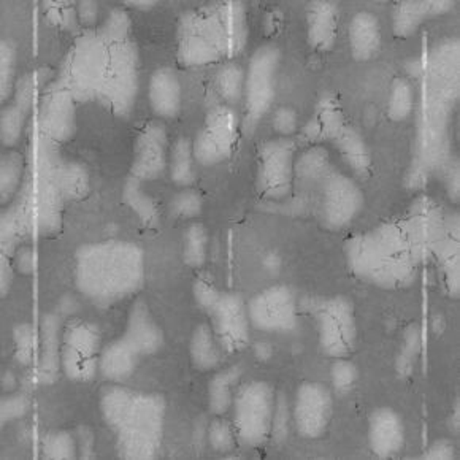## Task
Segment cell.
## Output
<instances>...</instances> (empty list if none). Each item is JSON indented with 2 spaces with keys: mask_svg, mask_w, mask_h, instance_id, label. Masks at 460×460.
<instances>
[{
  "mask_svg": "<svg viewBox=\"0 0 460 460\" xmlns=\"http://www.w3.org/2000/svg\"><path fill=\"white\" fill-rule=\"evenodd\" d=\"M172 215L175 217H196L202 213V200L197 196L194 190H186L183 192H178L173 200L170 203Z\"/></svg>",
  "mask_w": 460,
  "mask_h": 460,
  "instance_id": "f907efd6",
  "label": "cell"
},
{
  "mask_svg": "<svg viewBox=\"0 0 460 460\" xmlns=\"http://www.w3.org/2000/svg\"><path fill=\"white\" fill-rule=\"evenodd\" d=\"M102 34L110 37H130V18L122 8H115L110 12L103 26L99 28Z\"/></svg>",
  "mask_w": 460,
  "mask_h": 460,
  "instance_id": "11a10c76",
  "label": "cell"
},
{
  "mask_svg": "<svg viewBox=\"0 0 460 460\" xmlns=\"http://www.w3.org/2000/svg\"><path fill=\"white\" fill-rule=\"evenodd\" d=\"M39 78H41V70L40 72H32V74L22 76L20 82L16 83L13 102L16 105H20L21 109L24 110L26 113H29L31 109H32V105H34Z\"/></svg>",
  "mask_w": 460,
  "mask_h": 460,
  "instance_id": "816d5d0a",
  "label": "cell"
},
{
  "mask_svg": "<svg viewBox=\"0 0 460 460\" xmlns=\"http://www.w3.org/2000/svg\"><path fill=\"white\" fill-rule=\"evenodd\" d=\"M14 358L21 366H31L34 359L35 333L31 324H20L13 331Z\"/></svg>",
  "mask_w": 460,
  "mask_h": 460,
  "instance_id": "c3c4849f",
  "label": "cell"
},
{
  "mask_svg": "<svg viewBox=\"0 0 460 460\" xmlns=\"http://www.w3.org/2000/svg\"><path fill=\"white\" fill-rule=\"evenodd\" d=\"M29 113L21 109L20 105H16L14 102L5 105V109L2 110V118H0V138L4 146L13 148L20 143L26 118Z\"/></svg>",
  "mask_w": 460,
  "mask_h": 460,
  "instance_id": "b9f144b4",
  "label": "cell"
},
{
  "mask_svg": "<svg viewBox=\"0 0 460 460\" xmlns=\"http://www.w3.org/2000/svg\"><path fill=\"white\" fill-rule=\"evenodd\" d=\"M296 143L278 138L264 143L259 151L258 190L269 200H283L294 186Z\"/></svg>",
  "mask_w": 460,
  "mask_h": 460,
  "instance_id": "7c38bea8",
  "label": "cell"
},
{
  "mask_svg": "<svg viewBox=\"0 0 460 460\" xmlns=\"http://www.w3.org/2000/svg\"><path fill=\"white\" fill-rule=\"evenodd\" d=\"M424 459L453 460L456 459V447L449 440H437L427 449Z\"/></svg>",
  "mask_w": 460,
  "mask_h": 460,
  "instance_id": "680465c9",
  "label": "cell"
},
{
  "mask_svg": "<svg viewBox=\"0 0 460 460\" xmlns=\"http://www.w3.org/2000/svg\"><path fill=\"white\" fill-rule=\"evenodd\" d=\"M126 5H129L130 8H137V10H151V8L156 7V2H151V0H130V2H126Z\"/></svg>",
  "mask_w": 460,
  "mask_h": 460,
  "instance_id": "e7e4bbea",
  "label": "cell"
},
{
  "mask_svg": "<svg viewBox=\"0 0 460 460\" xmlns=\"http://www.w3.org/2000/svg\"><path fill=\"white\" fill-rule=\"evenodd\" d=\"M43 10L47 13L48 20L59 28L72 31L78 24L76 5L70 2H45Z\"/></svg>",
  "mask_w": 460,
  "mask_h": 460,
  "instance_id": "681fc988",
  "label": "cell"
},
{
  "mask_svg": "<svg viewBox=\"0 0 460 460\" xmlns=\"http://www.w3.org/2000/svg\"><path fill=\"white\" fill-rule=\"evenodd\" d=\"M217 89L223 101L229 105H235L243 99L244 70L235 62L226 64L217 70Z\"/></svg>",
  "mask_w": 460,
  "mask_h": 460,
  "instance_id": "60d3db41",
  "label": "cell"
},
{
  "mask_svg": "<svg viewBox=\"0 0 460 460\" xmlns=\"http://www.w3.org/2000/svg\"><path fill=\"white\" fill-rule=\"evenodd\" d=\"M190 360L200 372L217 368L223 360V348L210 324H199L190 337Z\"/></svg>",
  "mask_w": 460,
  "mask_h": 460,
  "instance_id": "4dcf8cb0",
  "label": "cell"
},
{
  "mask_svg": "<svg viewBox=\"0 0 460 460\" xmlns=\"http://www.w3.org/2000/svg\"><path fill=\"white\" fill-rule=\"evenodd\" d=\"M258 351L259 356H261L262 359H267V358H270V348H269V346H265L264 343H259Z\"/></svg>",
  "mask_w": 460,
  "mask_h": 460,
  "instance_id": "003e7915",
  "label": "cell"
},
{
  "mask_svg": "<svg viewBox=\"0 0 460 460\" xmlns=\"http://www.w3.org/2000/svg\"><path fill=\"white\" fill-rule=\"evenodd\" d=\"M101 329L86 321H72L62 332L61 367L68 379L88 383L99 372Z\"/></svg>",
  "mask_w": 460,
  "mask_h": 460,
  "instance_id": "30bf717a",
  "label": "cell"
},
{
  "mask_svg": "<svg viewBox=\"0 0 460 460\" xmlns=\"http://www.w3.org/2000/svg\"><path fill=\"white\" fill-rule=\"evenodd\" d=\"M454 8V2L447 0H426V2H400L394 7L393 29L394 34L400 39L413 35L424 21L432 16L447 13Z\"/></svg>",
  "mask_w": 460,
  "mask_h": 460,
  "instance_id": "4316f807",
  "label": "cell"
},
{
  "mask_svg": "<svg viewBox=\"0 0 460 460\" xmlns=\"http://www.w3.org/2000/svg\"><path fill=\"white\" fill-rule=\"evenodd\" d=\"M61 319L53 313L45 314L40 327V366L39 379L43 385H51L59 378L61 367Z\"/></svg>",
  "mask_w": 460,
  "mask_h": 460,
  "instance_id": "484cf974",
  "label": "cell"
},
{
  "mask_svg": "<svg viewBox=\"0 0 460 460\" xmlns=\"http://www.w3.org/2000/svg\"><path fill=\"white\" fill-rule=\"evenodd\" d=\"M16 47L10 39L0 43V101L7 103L14 94L16 82Z\"/></svg>",
  "mask_w": 460,
  "mask_h": 460,
  "instance_id": "7bdbcfd3",
  "label": "cell"
},
{
  "mask_svg": "<svg viewBox=\"0 0 460 460\" xmlns=\"http://www.w3.org/2000/svg\"><path fill=\"white\" fill-rule=\"evenodd\" d=\"M333 413V400L327 387L304 383L298 387L292 408V420L300 437L314 440L324 435Z\"/></svg>",
  "mask_w": 460,
  "mask_h": 460,
  "instance_id": "2e32d148",
  "label": "cell"
},
{
  "mask_svg": "<svg viewBox=\"0 0 460 460\" xmlns=\"http://www.w3.org/2000/svg\"><path fill=\"white\" fill-rule=\"evenodd\" d=\"M41 454L45 459H75L78 443L70 432H49L41 441Z\"/></svg>",
  "mask_w": 460,
  "mask_h": 460,
  "instance_id": "ee69618b",
  "label": "cell"
},
{
  "mask_svg": "<svg viewBox=\"0 0 460 460\" xmlns=\"http://www.w3.org/2000/svg\"><path fill=\"white\" fill-rule=\"evenodd\" d=\"M339 18L335 2H312L306 7V35L313 49L331 51L339 34Z\"/></svg>",
  "mask_w": 460,
  "mask_h": 460,
  "instance_id": "cb8c5ba5",
  "label": "cell"
},
{
  "mask_svg": "<svg viewBox=\"0 0 460 460\" xmlns=\"http://www.w3.org/2000/svg\"><path fill=\"white\" fill-rule=\"evenodd\" d=\"M208 258V232L200 223L190 224L184 232L183 259L184 264L199 269Z\"/></svg>",
  "mask_w": 460,
  "mask_h": 460,
  "instance_id": "f35d334b",
  "label": "cell"
},
{
  "mask_svg": "<svg viewBox=\"0 0 460 460\" xmlns=\"http://www.w3.org/2000/svg\"><path fill=\"white\" fill-rule=\"evenodd\" d=\"M122 339L126 340L142 358L156 354L163 348V331L143 300H137L136 304L132 305Z\"/></svg>",
  "mask_w": 460,
  "mask_h": 460,
  "instance_id": "7402d4cb",
  "label": "cell"
},
{
  "mask_svg": "<svg viewBox=\"0 0 460 460\" xmlns=\"http://www.w3.org/2000/svg\"><path fill=\"white\" fill-rule=\"evenodd\" d=\"M277 394L265 381H251L234 399V430L244 447H262L269 440L273 426Z\"/></svg>",
  "mask_w": 460,
  "mask_h": 460,
  "instance_id": "52a82bcc",
  "label": "cell"
},
{
  "mask_svg": "<svg viewBox=\"0 0 460 460\" xmlns=\"http://www.w3.org/2000/svg\"><path fill=\"white\" fill-rule=\"evenodd\" d=\"M335 146L340 151L346 164L351 167L358 175H367L372 167V155L367 146L366 140L359 132L345 124L335 137Z\"/></svg>",
  "mask_w": 460,
  "mask_h": 460,
  "instance_id": "d6a6232c",
  "label": "cell"
},
{
  "mask_svg": "<svg viewBox=\"0 0 460 460\" xmlns=\"http://www.w3.org/2000/svg\"><path fill=\"white\" fill-rule=\"evenodd\" d=\"M281 62V49L264 45L251 56L244 70V124L248 130L258 126L267 115L277 94V75Z\"/></svg>",
  "mask_w": 460,
  "mask_h": 460,
  "instance_id": "9c48e42d",
  "label": "cell"
},
{
  "mask_svg": "<svg viewBox=\"0 0 460 460\" xmlns=\"http://www.w3.org/2000/svg\"><path fill=\"white\" fill-rule=\"evenodd\" d=\"M12 279H13V265L10 262V256H4L2 258V296H7L12 286Z\"/></svg>",
  "mask_w": 460,
  "mask_h": 460,
  "instance_id": "6125c7cd",
  "label": "cell"
},
{
  "mask_svg": "<svg viewBox=\"0 0 460 460\" xmlns=\"http://www.w3.org/2000/svg\"><path fill=\"white\" fill-rule=\"evenodd\" d=\"M102 37L105 39V59L97 101L115 115H130L138 94L140 58L136 43L130 37Z\"/></svg>",
  "mask_w": 460,
  "mask_h": 460,
  "instance_id": "8992f818",
  "label": "cell"
},
{
  "mask_svg": "<svg viewBox=\"0 0 460 460\" xmlns=\"http://www.w3.org/2000/svg\"><path fill=\"white\" fill-rule=\"evenodd\" d=\"M289 405L286 400L285 394L277 395V403H275V413H273V426H271V435L277 441L285 440L288 437V429H289Z\"/></svg>",
  "mask_w": 460,
  "mask_h": 460,
  "instance_id": "9f6ffc18",
  "label": "cell"
},
{
  "mask_svg": "<svg viewBox=\"0 0 460 460\" xmlns=\"http://www.w3.org/2000/svg\"><path fill=\"white\" fill-rule=\"evenodd\" d=\"M459 41L447 39L432 48L427 59L418 138L420 172L440 169L447 163L449 121L459 101Z\"/></svg>",
  "mask_w": 460,
  "mask_h": 460,
  "instance_id": "6da1fadb",
  "label": "cell"
},
{
  "mask_svg": "<svg viewBox=\"0 0 460 460\" xmlns=\"http://www.w3.org/2000/svg\"><path fill=\"white\" fill-rule=\"evenodd\" d=\"M435 254L438 256L441 269L445 273L447 291L457 297L459 296V221L456 215L445 217L443 234L437 244Z\"/></svg>",
  "mask_w": 460,
  "mask_h": 460,
  "instance_id": "f1b7e54d",
  "label": "cell"
},
{
  "mask_svg": "<svg viewBox=\"0 0 460 460\" xmlns=\"http://www.w3.org/2000/svg\"><path fill=\"white\" fill-rule=\"evenodd\" d=\"M414 88L406 78H395L391 84L389 102H387V116L393 121H405L414 109Z\"/></svg>",
  "mask_w": 460,
  "mask_h": 460,
  "instance_id": "ab89813d",
  "label": "cell"
},
{
  "mask_svg": "<svg viewBox=\"0 0 460 460\" xmlns=\"http://www.w3.org/2000/svg\"><path fill=\"white\" fill-rule=\"evenodd\" d=\"M368 445L379 459L394 457L405 445V426L393 408H378L368 422Z\"/></svg>",
  "mask_w": 460,
  "mask_h": 460,
  "instance_id": "44dd1931",
  "label": "cell"
},
{
  "mask_svg": "<svg viewBox=\"0 0 460 460\" xmlns=\"http://www.w3.org/2000/svg\"><path fill=\"white\" fill-rule=\"evenodd\" d=\"M138 359L136 349L121 337L102 349L99 372L109 381L122 383L134 375Z\"/></svg>",
  "mask_w": 460,
  "mask_h": 460,
  "instance_id": "f546056e",
  "label": "cell"
},
{
  "mask_svg": "<svg viewBox=\"0 0 460 460\" xmlns=\"http://www.w3.org/2000/svg\"><path fill=\"white\" fill-rule=\"evenodd\" d=\"M56 180L64 200H82L91 190L88 170L75 161H62L56 170Z\"/></svg>",
  "mask_w": 460,
  "mask_h": 460,
  "instance_id": "e575fe53",
  "label": "cell"
},
{
  "mask_svg": "<svg viewBox=\"0 0 460 460\" xmlns=\"http://www.w3.org/2000/svg\"><path fill=\"white\" fill-rule=\"evenodd\" d=\"M420 351V327L413 324L410 325L405 331V339L403 346L400 351L399 359H397V372L402 378L410 376L413 372L414 362L418 359V354Z\"/></svg>",
  "mask_w": 460,
  "mask_h": 460,
  "instance_id": "f6af8a7d",
  "label": "cell"
},
{
  "mask_svg": "<svg viewBox=\"0 0 460 460\" xmlns=\"http://www.w3.org/2000/svg\"><path fill=\"white\" fill-rule=\"evenodd\" d=\"M194 151L192 142L186 137L176 140L172 148L170 157V176L173 183L178 186H190L196 180V169H194Z\"/></svg>",
  "mask_w": 460,
  "mask_h": 460,
  "instance_id": "8d00e7d4",
  "label": "cell"
},
{
  "mask_svg": "<svg viewBox=\"0 0 460 460\" xmlns=\"http://www.w3.org/2000/svg\"><path fill=\"white\" fill-rule=\"evenodd\" d=\"M345 124V116L337 99L333 95L324 94L316 103L310 121L305 124L300 132V138L308 143L335 140Z\"/></svg>",
  "mask_w": 460,
  "mask_h": 460,
  "instance_id": "d4e9b609",
  "label": "cell"
},
{
  "mask_svg": "<svg viewBox=\"0 0 460 460\" xmlns=\"http://www.w3.org/2000/svg\"><path fill=\"white\" fill-rule=\"evenodd\" d=\"M16 386V378H14V375L12 372L5 373V376H4V389L5 391H12Z\"/></svg>",
  "mask_w": 460,
  "mask_h": 460,
  "instance_id": "03108f58",
  "label": "cell"
},
{
  "mask_svg": "<svg viewBox=\"0 0 460 460\" xmlns=\"http://www.w3.org/2000/svg\"><path fill=\"white\" fill-rule=\"evenodd\" d=\"M319 343L331 358H348L356 349L358 324L354 306L346 297L323 300L316 306Z\"/></svg>",
  "mask_w": 460,
  "mask_h": 460,
  "instance_id": "8fae6325",
  "label": "cell"
},
{
  "mask_svg": "<svg viewBox=\"0 0 460 460\" xmlns=\"http://www.w3.org/2000/svg\"><path fill=\"white\" fill-rule=\"evenodd\" d=\"M211 329L224 352H237L250 343L248 306L237 294H224L208 312Z\"/></svg>",
  "mask_w": 460,
  "mask_h": 460,
  "instance_id": "e0dca14e",
  "label": "cell"
},
{
  "mask_svg": "<svg viewBox=\"0 0 460 460\" xmlns=\"http://www.w3.org/2000/svg\"><path fill=\"white\" fill-rule=\"evenodd\" d=\"M16 265L22 273H31L34 270V256H32V251L28 248H22L18 251V256H16Z\"/></svg>",
  "mask_w": 460,
  "mask_h": 460,
  "instance_id": "be15d7a7",
  "label": "cell"
},
{
  "mask_svg": "<svg viewBox=\"0 0 460 460\" xmlns=\"http://www.w3.org/2000/svg\"><path fill=\"white\" fill-rule=\"evenodd\" d=\"M208 443L211 449L217 453H230L235 443H237V435L234 430V426L226 420H215L208 427Z\"/></svg>",
  "mask_w": 460,
  "mask_h": 460,
  "instance_id": "7dc6e473",
  "label": "cell"
},
{
  "mask_svg": "<svg viewBox=\"0 0 460 460\" xmlns=\"http://www.w3.org/2000/svg\"><path fill=\"white\" fill-rule=\"evenodd\" d=\"M78 433V456H82L84 459L93 457V432L89 429H80Z\"/></svg>",
  "mask_w": 460,
  "mask_h": 460,
  "instance_id": "94428289",
  "label": "cell"
},
{
  "mask_svg": "<svg viewBox=\"0 0 460 460\" xmlns=\"http://www.w3.org/2000/svg\"><path fill=\"white\" fill-rule=\"evenodd\" d=\"M101 411L115 435L122 459H155L163 445L165 402L156 394L110 386L102 391Z\"/></svg>",
  "mask_w": 460,
  "mask_h": 460,
  "instance_id": "5b68a950",
  "label": "cell"
},
{
  "mask_svg": "<svg viewBox=\"0 0 460 460\" xmlns=\"http://www.w3.org/2000/svg\"><path fill=\"white\" fill-rule=\"evenodd\" d=\"M405 221L414 242L420 248L422 259L435 252L443 234V224H445V217L441 215L437 203L430 200L429 197H420L413 203Z\"/></svg>",
  "mask_w": 460,
  "mask_h": 460,
  "instance_id": "ffe728a7",
  "label": "cell"
},
{
  "mask_svg": "<svg viewBox=\"0 0 460 460\" xmlns=\"http://www.w3.org/2000/svg\"><path fill=\"white\" fill-rule=\"evenodd\" d=\"M76 13H78V21L84 26H94L99 14V4L97 2H78L76 4Z\"/></svg>",
  "mask_w": 460,
  "mask_h": 460,
  "instance_id": "91938a15",
  "label": "cell"
},
{
  "mask_svg": "<svg viewBox=\"0 0 460 460\" xmlns=\"http://www.w3.org/2000/svg\"><path fill=\"white\" fill-rule=\"evenodd\" d=\"M346 261L362 281L400 289L413 283L424 259L405 219H394L352 237L346 244Z\"/></svg>",
  "mask_w": 460,
  "mask_h": 460,
  "instance_id": "7a4b0ae2",
  "label": "cell"
},
{
  "mask_svg": "<svg viewBox=\"0 0 460 460\" xmlns=\"http://www.w3.org/2000/svg\"><path fill=\"white\" fill-rule=\"evenodd\" d=\"M383 41L381 26L375 14L359 12L349 22V47L356 61L366 62L378 55Z\"/></svg>",
  "mask_w": 460,
  "mask_h": 460,
  "instance_id": "83f0119b",
  "label": "cell"
},
{
  "mask_svg": "<svg viewBox=\"0 0 460 460\" xmlns=\"http://www.w3.org/2000/svg\"><path fill=\"white\" fill-rule=\"evenodd\" d=\"M105 59V39L99 29L80 35L62 66L59 82L76 102L97 101Z\"/></svg>",
  "mask_w": 460,
  "mask_h": 460,
  "instance_id": "ba28073f",
  "label": "cell"
},
{
  "mask_svg": "<svg viewBox=\"0 0 460 460\" xmlns=\"http://www.w3.org/2000/svg\"><path fill=\"white\" fill-rule=\"evenodd\" d=\"M124 202L128 203L137 217H140L145 226H156L159 221V211H157L156 202L142 190V181L137 180L134 176H129L128 181L124 184L122 190Z\"/></svg>",
  "mask_w": 460,
  "mask_h": 460,
  "instance_id": "d590c367",
  "label": "cell"
},
{
  "mask_svg": "<svg viewBox=\"0 0 460 460\" xmlns=\"http://www.w3.org/2000/svg\"><path fill=\"white\" fill-rule=\"evenodd\" d=\"M40 130L55 145L70 142L76 132V99L59 80L41 97Z\"/></svg>",
  "mask_w": 460,
  "mask_h": 460,
  "instance_id": "ac0fdd59",
  "label": "cell"
},
{
  "mask_svg": "<svg viewBox=\"0 0 460 460\" xmlns=\"http://www.w3.org/2000/svg\"><path fill=\"white\" fill-rule=\"evenodd\" d=\"M24 173V157L16 151H8L0 159V202L8 205L20 190Z\"/></svg>",
  "mask_w": 460,
  "mask_h": 460,
  "instance_id": "74e56055",
  "label": "cell"
},
{
  "mask_svg": "<svg viewBox=\"0 0 460 460\" xmlns=\"http://www.w3.org/2000/svg\"><path fill=\"white\" fill-rule=\"evenodd\" d=\"M273 128L281 137H288L297 130V113L289 107H281L273 116Z\"/></svg>",
  "mask_w": 460,
  "mask_h": 460,
  "instance_id": "6f0895ef",
  "label": "cell"
},
{
  "mask_svg": "<svg viewBox=\"0 0 460 460\" xmlns=\"http://www.w3.org/2000/svg\"><path fill=\"white\" fill-rule=\"evenodd\" d=\"M248 16L242 2H219L190 10L178 22V61L200 67L235 58L248 41Z\"/></svg>",
  "mask_w": 460,
  "mask_h": 460,
  "instance_id": "277c9868",
  "label": "cell"
},
{
  "mask_svg": "<svg viewBox=\"0 0 460 460\" xmlns=\"http://www.w3.org/2000/svg\"><path fill=\"white\" fill-rule=\"evenodd\" d=\"M192 292H194V298H196L199 306L202 308L203 312L207 313L210 312L211 308L217 304V298L221 296V292L217 291V286L207 275L197 278Z\"/></svg>",
  "mask_w": 460,
  "mask_h": 460,
  "instance_id": "db71d44e",
  "label": "cell"
},
{
  "mask_svg": "<svg viewBox=\"0 0 460 460\" xmlns=\"http://www.w3.org/2000/svg\"><path fill=\"white\" fill-rule=\"evenodd\" d=\"M149 103L151 109L161 118L172 119L181 111L183 91L175 70L170 67H159L149 78Z\"/></svg>",
  "mask_w": 460,
  "mask_h": 460,
  "instance_id": "603a6c76",
  "label": "cell"
},
{
  "mask_svg": "<svg viewBox=\"0 0 460 460\" xmlns=\"http://www.w3.org/2000/svg\"><path fill=\"white\" fill-rule=\"evenodd\" d=\"M238 136V118L229 105L211 110L202 129L192 142L197 163L211 167L223 163L232 155Z\"/></svg>",
  "mask_w": 460,
  "mask_h": 460,
  "instance_id": "4fadbf2b",
  "label": "cell"
},
{
  "mask_svg": "<svg viewBox=\"0 0 460 460\" xmlns=\"http://www.w3.org/2000/svg\"><path fill=\"white\" fill-rule=\"evenodd\" d=\"M167 130L161 122L151 121L138 132L130 176L140 181L157 180L167 169Z\"/></svg>",
  "mask_w": 460,
  "mask_h": 460,
  "instance_id": "d6986e66",
  "label": "cell"
},
{
  "mask_svg": "<svg viewBox=\"0 0 460 460\" xmlns=\"http://www.w3.org/2000/svg\"><path fill=\"white\" fill-rule=\"evenodd\" d=\"M29 411V399L24 394H12L2 399L0 403V420L2 424L24 418Z\"/></svg>",
  "mask_w": 460,
  "mask_h": 460,
  "instance_id": "f5cc1de1",
  "label": "cell"
},
{
  "mask_svg": "<svg viewBox=\"0 0 460 460\" xmlns=\"http://www.w3.org/2000/svg\"><path fill=\"white\" fill-rule=\"evenodd\" d=\"M240 378H242V368L238 366L230 367L227 370H223L213 376L208 386V406L211 413L223 416L229 411L235 399L234 389L237 386Z\"/></svg>",
  "mask_w": 460,
  "mask_h": 460,
  "instance_id": "836d02e7",
  "label": "cell"
},
{
  "mask_svg": "<svg viewBox=\"0 0 460 460\" xmlns=\"http://www.w3.org/2000/svg\"><path fill=\"white\" fill-rule=\"evenodd\" d=\"M145 281V252L121 240L84 244L75 254V285L99 308L130 297Z\"/></svg>",
  "mask_w": 460,
  "mask_h": 460,
  "instance_id": "3957f363",
  "label": "cell"
},
{
  "mask_svg": "<svg viewBox=\"0 0 460 460\" xmlns=\"http://www.w3.org/2000/svg\"><path fill=\"white\" fill-rule=\"evenodd\" d=\"M321 190V219L327 229H343L364 207L359 186L337 170L325 176Z\"/></svg>",
  "mask_w": 460,
  "mask_h": 460,
  "instance_id": "9a60e30c",
  "label": "cell"
},
{
  "mask_svg": "<svg viewBox=\"0 0 460 460\" xmlns=\"http://www.w3.org/2000/svg\"><path fill=\"white\" fill-rule=\"evenodd\" d=\"M331 156L329 151L321 145H313L296 157L294 164V183L319 184L324 181L325 176L331 173Z\"/></svg>",
  "mask_w": 460,
  "mask_h": 460,
  "instance_id": "1f68e13d",
  "label": "cell"
},
{
  "mask_svg": "<svg viewBox=\"0 0 460 460\" xmlns=\"http://www.w3.org/2000/svg\"><path fill=\"white\" fill-rule=\"evenodd\" d=\"M358 378H359V370L352 364L351 360L340 358L333 362L331 368V379L335 393L346 395L352 387L356 386Z\"/></svg>",
  "mask_w": 460,
  "mask_h": 460,
  "instance_id": "bcb514c9",
  "label": "cell"
},
{
  "mask_svg": "<svg viewBox=\"0 0 460 460\" xmlns=\"http://www.w3.org/2000/svg\"><path fill=\"white\" fill-rule=\"evenodd\" d=\"M250 323L258 331L288 333L297 327V298L291 288L275 285L258 294L248 305Z\"/></svg>",
  "mask_w": 460,
  "mask_h": 460,
  "instance_id": "5bb4252c",
  "label": "cell"
}]
</instances>
